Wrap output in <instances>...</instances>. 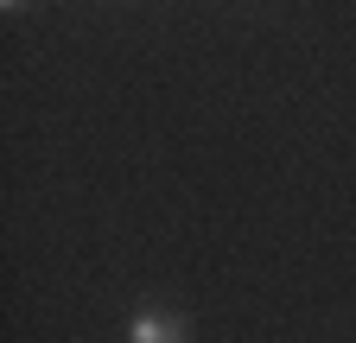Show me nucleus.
Masks as SVG:
<instances>
[{
    "instance_id": "nucleus-1",
    "label": "nucleus",
    "mask_w": 356,
    "mask_h": 343,
    "mask_svg": "<svg viewBox=\"0 0 356 343\" xmlns=\"http://www.w3.org/2000/svg\"><path fill=\"white\" fill-rule=\"evenodd\" d=\"M127 343H185V318H172V312H134Z\"/></svg>"
},
{
    "instance_id": "nucleus-2",
    "label": "nucleus",
    "mask_w": 356,
    "mask_h": 343,
    "mask_svg": "<svg viewBox=\"0 0 356 343\" xmlns=\"http://www.w3.org/2000/svg\"><path fill=\"white\" fill-rule=\"evenodd\" d=\"M19 7H26V0H0V13H19Z\"/></svg>"
}]
</instances>
